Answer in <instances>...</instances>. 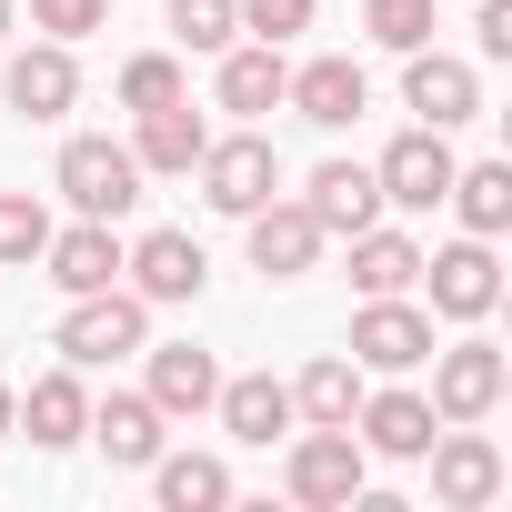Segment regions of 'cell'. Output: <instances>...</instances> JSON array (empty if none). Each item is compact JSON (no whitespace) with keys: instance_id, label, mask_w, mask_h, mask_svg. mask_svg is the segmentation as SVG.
<instances>
[{"instance_id":"36","label":"cell","mask_w":512,"mask_h":512,"mask_svg":"<svg viewBox=\"0 0 512 512\" xmlns=\"http://www.w3.org/2000/svg\"><path fill=\"white\" fill-rule=\"evenodd\" d=\"M11 31H21V0H0V41H11Z\"/></svg>"},{"instance_id":"15","label":"cell","mask_w":512,"mask_h":512,"mask_svg":"<svg viewBox=\"0 0 512 512\" xmlns=\"http://www.w3.org/2000/svg\"><path fill=\"white\" fill-rule=\"evenodd\" d=\"M282 111H302L312 131H352V121L372 111V81H362V61H352V51H312V61H292Z\"/></svg>"},{"instance_id":"13","label":"cell","mask_w":512,"mask_h":512,"mask_svg":"<svg viewBox=\"0 0 512 512\" xmlns=\"http://www.w3.org/2000/svg\"><path fill=\"white\" fill-rule=\"evenodd\" d=\"M121 251H131V241H121V221H81V211H71V231L51 221V241H41V282H51L61 302L111 292V282H121Z\"/></svg>"},{"instance_id":"33","label":"cell","mask_w":512,"mask_h":512,"mask_svg":"<svg viewBox=\"0 0 512 512\" xmlns=\"http://www.w3.org/2000/svg\"><path fill=\"white\" fill-rule=\"evenodd\" d=\"M322 21V0H241V41H302Z\"/></svg>"},{"instance_id":"26","label":"cell","mask_w":512,"mask_h":512,"mask_svg":"<svg viewBox=\"0 0 512 512\" xmlns=\"http://www.w3.org/2000/svg\"><path fill=\"white\" fill-rule=\"evenodd\" d=\"M442 211H452L462 231L502 241V231H512V161H452V191H442Z\"/></svg>"},{"instance_id":"24","label":"cell","mask_w":512,"mask_h":512,"mask_svg":"<svg viewBox=\"0 0 512 512\" xmlns=\"http://www.w3.org/2000/svg\"><path fill=\"white\" fill-rule=\"evenodd\" d=\"M151 502H161V512H221V502H231V462L161 442V452H151Z\"/></svg>"},{"instance_id":"14","label":"cell","mask_w":512,"mask_h":512,"mask_svg":"<svg viewBox=\"0 0 512 512\" xmlns=\"http://www.w3.org/2000/svg\"><path fill=\"white\" fill-rule=\"evenodd\" d=\"M432 432H442V412H432V392H412L402 372H392L382 392H362V412H352V442H362L372 462H422Z\"/></svg>"},{"instance_id":"17","label":"cell","mask_w":512,"mask_h":512,"mask_svg":"<svg viewBox=\"0 0 512 512\" xmlns=\"http://www.w3.org/2000/svg\"><path fill=\"white\" fill-rule=\"evenodd\" d=\"M0 101H11L21 121H61V111H81V61H71V41H31V51H11V61H0Z\"/></svg>"},{"instance_id":"16","label":"cell","mask_w":512,"mask_h":512,"mask_svg":"<svg viewBox=\"0 0 512 512\" xmlns=\"http://www.w3.org/2000/svg\"><path fill=\"white\" fill-rule=\"evenodd\" d=\"M282 91H292L282 41H231V51H211V111L262 121V111H282Z\"/></svg>"},{"instance_id":"22","label":"cell","mask_w":512,"mask_h":512,"mask_svg":"<svg viewBox=\"0 0 512 512\" xmlns=\"http://www.w3.org/2000/svg\"><path fill=\"white\" fill-rule=\"evenodd\" d=\"M91 442H101L121 472H151V452L171 442V412H161L151 392H101V402H91Z\"/></svg>"},{"instance_id":"27","label":"cell","mask_w":512,"mask_h":512,"mask_svg":"<svg viewBox=\"0 0 512 512\" xmlns=\"http://www.w3.org/2000/svg\"><path fill=\"white\" fill-rule=\"evenodd\" d=\"M362 362L352 352H322V362H302V382H292V422H352L362 412Z\"/></svg>"},{"instance_id":"20","label":"cell","mask_w":512,"mask_h":512,"mask_svg":"<svg viewBox=\"0 0 512 512\" xmlns=\"http://www.w3.org/2000/svg\"><path fill=\"white\" fill-rule=\"evenodd\" d=\"M332 241H352L362 221H382V181H372V161H312V181L292 191Z\"/></svg>"},{"instance_id":"19","label":"cell","mask_w":512,"mask_h":512,"mask_svg":"<svg viewBox=\"0 0 512 512\" xmlns=\"http://www.w3.org/2000/svg\"><path fill=\"white\" fill-rule=\"evenodd\" d=\"M21 432H31V452L91 442V382H81V362H51V372L21 392Z\"/></svg>"},{"instance_id":"2","label":"cell","mask_w":512,"mask_h":512,"mask_svg":"<svg viewBox=\"0 0 512 512\" xmlns=\"http://www.w3.org/2000/svg\"><path fill=\"white\" fill-rule=\"evenodd\" d=\"M141 161H131V141H111V131H71L61 141V161H51V191L81 211V221H131L141 211Z\"/></svg>"},{"instance_id":"10","label":"cell","mask_w":512,"mask_h":512,"mask_svg":"<svg viewBox=\"0 0 512 512\" xmlns=\"http://www.w3.org/2000/svg\"><path fill=\"white\" fill-rule=\"evenodd\" d=\"M372 181H382V211H442V191H452V131H432V121L392 131L382 161H372Z\"/></svg>"},{"instance_id":"29","label":"cell","mask_w":512,"mask_h":512,"mask_svg":"<svg viewBox=\"0 0 512 512\" xmlns=\"http://www.w3.org/2000/svg\"><path fill=\"white\" fill-rule=\"evenodd\" d=\"M181 51H231L241 41V0H161Z\"/></svg>"},{"instance_id":"4","label":"cell","mask_w":512,"mask_h":512,"mask_svg":"<svg viewBox=\"0 0 512 512\" xmlns=\"http://www.w3.org/2000/svg\"><path fill=\"white\" fill-rule=\"evenodd\" d=\"M191 181H201V201H211L221 221H241V211H262V201L282 191V151H272L262 121H241V131H211V141H201Z\"/></svg>"},{"instance_id":"1","label":"cell","mask_w":512,"mask_h":512,"mask_svg":"<svg viewBox=\"0 0 512 512\" xmlns=\"http://www.w3.org/2000/svg\"><path fill=\"white\" fill-rule=\"evenodd\" d=\"M282 492L302 512H352L372 492V452L352 442V422H292L282 432Z\"/></svg>"},{"instance_id":"32","label":"cell","mask_w":512,"mask_h":512,"mask_svg":"<svg viewBox=\"0 0 512 512\" xmlns=\"http://www.w3.org/2000/svg\"><path fill=\"white\" fill-rule=\"evenodd\" d=\"M31 31L41 41H91V31H111V0H31Z\"/></svg>"},{"instance_id":"12","label":"cell","mask_w":512,"mask_h":512,"mask_svg":"<svg viewBox=\"0 0 512 512\" xmlns=\"http://www.w3.org/2000/svg\"><path fill=\"white\" fill-rule=\"evenodd\" d=\"M121 282H131L151 312H181V302H201V282H211V251H201L191 231H141V241L121 251Z\"/></svg>"},{"instance_id":"8","label":"cell","mask_w":512,"mask_h":512,"mask_svg":"<svg viewBox=\"0 0 512 512\" xmlns=\"http://www.w3.org/2000/svg\"><path fill=\"white\" fill-rule=\"evenodd\" d=\"M342 352H352L362 372H382V382H392V372H422V362H432V312H422L412 292H372V302L352 312V342H342Z\"/></svg>"},{"instance_id":"30","label":"cell","mask_w":512,"mask_h":512,"mask_svg":"<svg viewBox=\"0 0 512 512\" xmlns=\"http://www.w3.org/2000/svg\"><path fill=\"white\" fill-rule=\"evenodd\" d=\"M191 81H181V51H131L121 61V111H161V101H181Z\"/></svg>"},{"instance_id":"18","label":"cell","mask_w":512,"mask_h":512,"mask_svg":"<svg viewBox=\"0 0 512 512\" xmlns=\"http://www.w3.org/2000/svg\"><path fill=\"white\" fill-rule=\"evenodd\" d=\"M141 392L171 412V422H201L211 392H221V362L201 342H141Z\"/></svg>"},{"instance_id":"9","label":"cell","mask_w":512,"mask_h":512,"mask_svg":"<svg viewBox=\"0 0 512 512\" xmlns=\"http://www.w3.org/2000/svg\"><path fill=\"white\" fill-rule=\"evenodd\" d=\"M241 241H251V272H262V282H302V272H322V251H332V231L292 191H272L262 211H241Z\"/></svg>"},{"instance_id":"21","label":"cell","mask_w":512,"mask_h":512,"mask_svg":"<svg viewBox=\"0 0 512 512\" xmlns=\"http://www.w3.org/2000/svg\"><path fill=\"white\" fill-rule=\"evenodd\" d=\"M211 412H221V432H231V442L272 452V442L292 432V382H272V372H221Z\"/></svg>"},{"instance_id":"6","label":"cell","mask_w":512,"mask_h":512,"mask_svg":"<svg viewBox=\"0 0 512 512\" xmlns=\"http://www.w3.org/2000/svg\"><path fill=\"white\" fill-rule=\"evenodd\" d=\"M502 392H512V352L482 322H462V342H432V412L442 422H492Z\"/></svg>"},{"instance_id":"34","label":"cell","mask_w":512,"mask_h":512,"mask_svg":"<svg viewBox=\"0 0 512 512\" xmlns=\"http://www.w3.org/2000/svg\"><path fill=\"white\" fill-rule=\"evenodd\" d=\"M472 51L482 61H512V0H472Z\"/></svg>"},{"instance_id":"7","label":"cell","mask_w":512,"mask_h":512,"mask_svg":"<svg viewBox=\"0 0 512 512\" xmlns=\"http://www.w3.org/2000/svg\"><path fill=\"white\" fill-rule=\"evenodd\" d=\"M422 472H432V502L442 512H482V502H502V442L482 432V422H442L432 442H422Z\"/></svg>"},{"instance_id":"28","label":"cell","mask_w":512,"mask_h":512,"mask_svg":"<svg viewBox=\"0 0 512 512\" xmlns=\"http://www.w3.org/2000/svg\"><path fill=\"white\" fill-rule=\"evenodd\" d=\"M51 241V201L41 191H0V272H31Z\"/></svg>"},{"instance_id":"11","label":"cell","mask_w":512,"mask_h":512,"mask_svg":"<svg viewBox=\"0 0 512 512\" xmlns=\"http://www.w3.org/2000/svg\"><path fill=\"white\" fill-rule=\"evenodd\" d=\"M402 111L412 121H432V131H462V121H482V71L462 61V51H402Z\"/></svg>"},{"instance_id":"5","label":"cell","mask_w":512,"mask_h":512,"mask_svg":"<svg viewBox=\"0 0 512 512\" xmlns=\"http://www.w3.org/2000/svg\"><path fill=\"white\" fill-rule=\"evenodd\" d=\"M412 292H422V312L452 322V332H462V322H492V312H502V251H492L482 231H462V241L422 251V282H412Z\"/></svg>"},{"instance_id":"25","label":"cell","mask_w":512,"mask_h":512,"mask_svg":"<svg viewBox=\"0 0 512 512\" xmlns=\"http://www.w3.org/2000/svg\"><path fill=\"white\" fill-rule=\"evenodd\" d=\"M412 282H422V241L402 221H362L352 231V292L372 302V292H412Z\"/></svg>"},{"instance_id":"35","label":"cell","mask_w":512,"mask_h":512,"mask_svg":"<svg viewBox=\"0 0 512 512\" xmlns=\"http://www.w3.org/2000/svg\"><path fill=\"white\" fill-rule=\"evenodd\" d=\"M0 432H21V392L11 382H0Z\"/></svg>"},{"instance_id":"31","label":"cell","mask_w":512,"mask_h":512,"mask_svg":"<svg viewBox=\"0 0 512 512\" xmlns=\"http://www.w3.org/2000/svg\"><path fill=\"white\" fill-rule=\"evenodd\" d=\"M362 31H372V51H422L432 41V0H362Z\"/></svg>"},{"instance_id":"3","label":"cell","mask_w":512,"mask_h":512,"mask_svg":"<svg viewBox=\"0 0 512 512\" xmlns=\"http://www.w3.org/2000/svg\"><path fill=\"white\" fill-rule=\"evenodd\" d=\"M141 342H151V302H141L131 282L81 292V302H61V322H51V352L81 362V372H111V362H131Z\"/></svg>"},{"instance_id":"23","label":"cell","mask_w":512,"mask_h":512,"mask_svg":"<svg viewBox=\"0 0 512 512\" xmlns=\"http://www.w3.org/2000/svg\"><path fill=\"white\" fill-rule=\"evenodd\" d=\"M131 121H141V131H131V161L161 171V181H191V161H201V141H211V121L191 111V91L161 101V111H131Z\"/></svg>"}]
</instances>
